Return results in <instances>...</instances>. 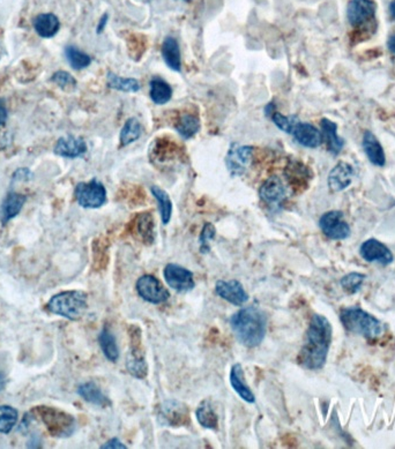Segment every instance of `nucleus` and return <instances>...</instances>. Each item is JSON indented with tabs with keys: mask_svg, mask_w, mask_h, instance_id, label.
I'll return each instance as SVG.
<instances>
[{
	"mask_svg": "<svg viewBox=\"0 0 395 449\" xmlns=\"http://www.w3.org/2000/svg\"><path fill=\"white\" fill-rule=\"evenodd\" d=\"M332 335L333 329L327 317L313 315L307 328L304 345L298 355V363L311 371L324 368L331 348Z\"/></svg>",
	"mask_w": 395,
	"mask_h": 449,
	"instance_id": "obj_1",
	"label": "nucleus"
},
{
	"mask_svg": "<svg viewBox=\"0 0 395 449\" xmlns=\"http://www.w3.org/2000/svg\"><path fill=\"white\" fill-rule=\"evenodd\" d=\"M230 327L240 345L256 348L266 336L267 317L258 308H244L230 317Z\"/></svg>",
	"mask_w": 395,
	"mask_h": 449,
	"instance_id": "obj_2",
	"label": "nucleus"
},
{
	"mask_svg": "<svg viewBox=\"0 0 395 449\" xmlns=\"http://www.w3.org/2000/svg\"><path fill=\"white\" fill-rule=\"evenodd\" d=\"M340 320L347 331L361 335L366 340H375L384 333L382 322L358 306L346 308L340 312Z\"/></svg>",
	"mask_w": 395,
	"mask_h": 449,
	"instance_id": "obj_3",
	"label": "nucleus"
},
{
	"mask_svg": "<svg viewBox=\"0 0 395 449\" xmlns=\"http://www.w3.org/2000/svg\"><path fill=\"white\" fill-rule=\"evenodd\" d=\"M87 308V294L80 290L63 291L52 296L47 304V312L72 321L80 320Z\"/></svg>",
	"mask_w": 395,
	"mask_h": 449,
	"instance_id": "obj_4",
	"label": "nucleus"
},
{
	"mask_svg": "<svg viewBox=\"0 0 395 449\" xmlns=\"http://www.w3.org/2000/svg\"><path fill=\"white\" fill-rule=\"evenodd\" d=\"M31 413L43 423L47 432L54 438H68L77 429L75 417L59 409L38 405L31 410Z\"/></svg>",
	"mask_w": 395,
	"mask_h": 449,
	"instance_id": "obj_5",
	"label": "nucleus"
},
{
	"mask_svg": "<svg viewBox=\"0 0 395 449\" xmlns=\"http://www.w3.org/2000/svg\"><path fill=\"white\" fill-rule=\"evenodd\" d=\"M75 200L80 206L88 210H96L107 203V189L98 180L79 182L75 191Z\"/></svg>",
	"mask_w": 395,
	"mask_h": 449,
	"instance_id": "obj_6",
	"label": "nucleus"
},
{
	"mask_svg": "<svg viewBox=\"0 0 395 449\" xmlns=\"http://www.w3.org/2000/svg\"><path fill=\"white\" fill-rule=\"evenodd\" d=\"M134 329L135 327H131V331H130L131 343H130L129 354L126 359V368L132 377L142 380L148 375V365L142 352L140 331L138 328L137 331Z\"/></svg>",
	"mask_w": 395,
	"mask_h": 449,
	"instance_id": "obj_7",
	"label": "nucleus"
},
{
	"mask_svg": "<svg viewBox=\"0 0 395 449\" xmlns=\"http://www.w3.org/2000/svg\"><path fill=\"white\" fill-rule=\"evenodd\" d=\"M157 419L164 426L186 425L189 423V408L177 400H166L157 408Z\"/></svg>",
	"mask_w": 395,
	"mask_h": 449,
	"instance_id": "obj_8",
	"label": "nucleus"
},
{
	"mask_svg": "<svg viewBox=\"0 0 395 449\" xmlns=\"http://www.w3.org/2000/svg\"><path fill=\"white\" fill-rule=\"evenodd\" d=\"M254 147L233 143L226 156V169L233 177L243 176L252 162Z\"/></svg>",
	"mask_w": 395,
	"mask_h": 449,
	"instance_id": "obj_9",
	"label": "nucleus"
},
{
	"mask_svg": "<svg viewBox=\"0 0 395 449\" xmlns=\"http://www.w3.org/2000/svg\"><path fill=\"white\" fill-rule=\"evenodd\" d=\"M139 296L150 304H162L170 298L168 289L163 287L161 281L153 275H144L135 284Z\"/></svg>",
	"mask_w": 395,
	"mask_h": 449,
	"instance_id": "obj_10",
	"label": "nucleus"
},
{
	"mask_svg": "<svg viewBox=\"0 0 395 449\" xmlns=\"http://www.w3.org/2000/svg\"><path fill=\"white\" fill-rule=\"evenodd\" d=\"M319 226L325 236L332 240H345L350 236V226L339 210L325 213L319 220Z\"/></svg>",
	"mask_w": 395,
	"mask_h": 449,
	"instance_id": "obj_11",
	"label": "nucleus"
},
{
	"mask_svg": "<svg viewBox=\"0 0 395 449\" xmlns=\"http://www.w3.org/2000/svg\"><path fill=\"white\" fill-rule=\"evenodd\" d=\"M377 6L372 0H350L347 7V19L351 27L362 28L375 20Z\"/></svg>",
	"mask_w": 395,
	"mask_h": 449,
	"instance_id": "obj_12",
	"label": "nucleus"
},
{
	"mask_svg": "<svg viewBox=\"0 0 395 449\" xmlns=\"http://www.w3.org/2000/svg\"><path fill=\"white\" fill-rule=\"evenodd\" d=\"M163 276L166 284L180 294L189 292L196 287L192 271L177 264L166 265Z\"/></svg>",
	"mask_w": 395,
	"mask_h": 449,
	"instance_id": "obj_13",
	"label": "nucleus"
},
{
	"mask_svg": "<svg viewBox=\"0 0 395 449\" xmlns=\"http://www.w3.org/2000/svg\"><path fill=\"white\" fill-rule=\"evenodd\" d=\"M215 292L219 297L236 306H242L249 301V294L242 283L236 280L217 281L215 283Z\"/></svg>",
	"mask_w": 395,
	"mask_h": 449,
	"instance_id": "obj_14",
	"label": "nucleus"
},
{
	"mask_svg": "<svg viewBox=\"0 0 395 449\" xmlns=\"http://www.w3.org/2000/svg\"><path fill=\"white\" fill-rule=\"evenodd\" d=\"M362 258L368 262H379L382 266H389L394 260L389 247L377 239L365 240L359 249Z\"/></svg>",
	"mask_w": 395,
	"mask_h": 449,
	"instance_id": "obj_15",
	"label": "nucleus"
},
{
	"mask_svg": "<svg viewBox=\"0 0 395 449\" xmlns=\"http://www.w3.org/2000/svg\"><path fill=\"white\" fill-rule=\"evenodd\" d=\"M259 196L268 206H280L287 198V189L280 177L272 176L263 182Z\"/></svg>",
	"mask_w": 395,
	"mask_h": 449,
	"instance_id": "obj_16",
	"label": "nucleus"
},
{
	"mask_svg": "<svg viewBox=\"0 0 395 449\" xmlns=\"http://www.w3.org/2000/svg\"><path fill=\"white\" fill-rule=\"evenodd\" d=\"M295 140L307 148H318L323 143V133L309 123H302L298 120L295 125L293 133Z\"/></svg>",
	"mask_w": 395,
	"mask_h": 449,
	"instance_id": "obj_17",
	"label": "nucleus"
},
{
	"mask_svg": "<svg viewBox=\"0 0 395 449\" xmlns=\"http://www.w3.org/2000/svg\"><path fill=\"white\" fill-rule=\"evenodd\" d=\"M354 168L347 162H339L328 175V187L333 192H341L353 182Z\"/></svg>",
	"mask_w": 395,
	"mask_h": 449,
	"instance_id": "obj_18",
	"label": "nucleus"
},
{
	"mask_svg": "<svg viewBox=\"0 0 395 449\" xmlns=\"http://www.w3.org/2000/svg\"><path fill=\"white\" fill-rule=\"evenodd\" d=\"M54 154L66 159H77L87 152V145L84 139L75 138L72 135L64 136L58 140L54 145Z\"/></svg>",
	"mask_w": 395,
	"mask_h": 449,
	"instance_id": "obj_19",
	"label": "nucleus"
},
{
	"mask_svg": "<svg viewBox=\"0 0 395 449\" xmlns=\"http://www.w3.org/2000/svg\"><path fill=\"white\" fill-rule=\"evenodd\" d=\"M27 201V196L20 193L10 192L1 203L0 208V220L6 224L14 217L17 216Z\"/></svg>",
	"mask_w": 395,
	"mask_h": 449,
	"instance_id": "obj_20",
	"label": "nucleus"
},
{
	"mask_svg": "<svg viewBox=\"0 0 395 449\" xmlns=\"http://www.w3.org/2000/svg\"><path fill=\"white\" fill-rule=\"evenodd\" d=\"M363 149L369 161L377 166H384L386 164V156L378 139L370 131H366L363 135Z\"/></svg>",
	"mask_w": 395,
	"mask_h": 449,
	"instance_id": "obj_21",
	"label": "nucleus"
},
{
	"mask_svg": "<svg viewBox=\"0 0 395 449\" xmlns=\"http://www.w3.org/2000/svg\"><path fill=\"white\" fill-rule=\"evenodd\" d=\"M230 384L233 387V391L242 397V399L247 403L256 402V397L250 387L247 384L245 380V375H244V370L240 364H235L231 368L230 371Z\"/></svg>",
	"mask_w": 395,
	"mask_h": 449,
	"instance_id": "obj_22",
	"label": "nucleus"
},
{
	"mask_svg": "<svg viewBox=\"0 0 395 449\" xmlns=\"http://www.w3.org/2000/svg\"><path fill=\"white\" fill-rule=\"evenodd\" d=\"M78 394L82 400L91 404L107 408L111 405V401L109 400L108 396L102 392V389L98 387L95 382L88 381L78 387Z\"/></svg>",
	"mask_w": 395,
	"mask_h": 449,
	"instance_id": "obj_23",
	"label": "nucleus"
},
{
	"mask_svg": "<svg viewBox=\"0 0 395 449\" xmlns=\"http://www.w3.org/2000/svg\"><path fill=\"white\" fill-rule=\"evenodd\" d=\"M321 131H323V139H325L327 148L332 154L338 155L341 152L345 145L343 139L338 135V125L330 119L323 118L320 122Z\"/></svg>",
	"mask_w": 395,
	"mask_h": 449,
	"instance_id": "obj_24",
	"label": "nucleus"
},
{
	"mask_svg": "<svg viewBox=\"0 0 395 449\" xmlns=\"http://www.w3.org/2000/svg\"><path fill=\"white\" fill-rule=\"evenodd\" d=\"M163 61L166 63V66L175 72H180L182 70V56H180V49H179L178 42L173 38H166L163 41L162 47Z\"/></svg>",
	"mask_w": 395,
	"mask_h": 449,
	"instance_id": "obj_25",
	"label": "nucleus"
},
{
	"mask_svg": "<svg viewBox=\"0 0 395 449\" xmlns=\"http://www.w3.org/2000/svg\"><path fill=\"white\" fill-rule=\"evenodd\" d=\"M34 28L35 31L41 38H54V35L57 34L59 29H61V21L54 14H40V15L35 17Z\"/></svg>",
	"mask_w": 395,
	"mask_h": 449,
	"instance_id": "obj_26",
	"label": "nucleus"
},
{
	"mask_svg": "<svg viewBox=\"0 0 395 449\" xmlns=\"http://www.w3.org/2000/svg\"><path fill=\"white\" fill-rule=\"evenodd\" d=\"M98 343L101 347L103 355L108 361L116 363L119 359V349L117 341H116L115 335L112 334V331L109 329V327H103L101 333L98 335Z\"/></svg>",
	"mask_w": 395,
	"mask_h": 449,
	"instance_id": "obj_27",
	"label": "nucleus"
},
{
	"mask_svg": "<svg viewBox=\"0 0 395 449\" xmlns=\"http://www.w3.org/2000/svg\"><path fill=\"white\" fill-rule=\"evenodd\" d=\"M149 96L157 105H164L173 97V88L163 79L154 78L149 84Z\"/></svg>",
	"mask_w": 395,
	"mask_h": 449,
	"instance_id": "obj_28",
	"label": "nucleus"
},
{
	"mask_svg": "<svg viewBox=\"0 0 395 449\" xmlns=\"http://www.w3.org/2000/svg\"><path fill=\"white\" fill-rule=\"evenodd\" d=\"M150 192L159 205L160 215H161L162 223L164 226L169 224L171 216H173V201L170 199L169 194L164 189L155 185L150 187Z\"/></svg>",
	"mask_w": 395,
	"mask_h": 449,
	"instance_id": "obj_29",
	"label": "nucleus"
},
{
	"mask_svg": "<svg viewBox=\"0 0 395 449\" xmlns=\"http://www.w3.org/2000/svg\"><path fill=\"white\" fill-rule=\"evenodd\" d=\"M196 420L200 425L208 430H217L219 427V417L214 410L213 405L210 401H203L198 407L196 411Z\"/></svg>",
	"mask_w": 395,
	"mask_h": 449,
	"instance_id": "obj_30",
	"label": "nucleus"
},
{
	"mask_svg": "<svg viewBox=\"0 0 395 449\" xmlns=\"http://www.w3.org/2000/svg\"><path fill=\"white\" fill-rule=\"evenodd\" d=\"M107 84L109 88L115 89V90L123 91V93H137L140 90L141 86L140 82L134 78H123L119 75L109 72L107 77Z\"/></svg>",
	"mask_w": 395,
	"mask_h": 449,
	"instance_id": "obj_31",
	"label": "nucleus"
},
{
	"mask_svg": "<svg viewBox=\"0 0 395 449\" xmlns=\"http://www.w3.org/2000/svg\"><path fill=\"white\" fill-rule=\"evenodd\" d=\"M142 134L141 124L139 122L138 119L132 117L127 119L125 124L123 126L122 132H121V145L122 147L131 145L133 142L137 141Z\"/></svg>",
	"mask_w": 395,
	"mask_h": 449,
	"instance_id": "obj_32",
	"label": "nucleus"
},
{
	"mask_svg": "<svg viewBox=\"0 0 395 449\" xmlns=\"http://www.w3.org/2000/svg\"><path fill=\"white\" fill-rule=\"evenodd\" d=\"M200 120L198 117L193 115H184L179 119L178 124L176 125V131L183 139H191L199 132Z\"/></svg>",
	"mask_w": 395,
	"mask_h": 449,
	"instance_id": "obj_33",
	"label": "nucleus"
},
{
	"mask_svg": "<svg viewBox=\"0 0 395 449\" xmlns=\"http://www.w3.org/2000/svg\"><path fill=\"white\" fill-rule=\"evenodd\" d=\"M19 413L10 405H0V433L8 434L17 425Z\"/></svg>",
	"mask_w": 395,
	"mask_h": 449,
	"instance_id": "obj_34",
	"label": "nucleus"
},
{
	"mask_svg": "<svg viewBox=\"0 0 395 449\" xmlns=\"http://www.w3.org/2000/svg\"><path fill=\"white\" fill-rule=\"evenodd\" d=\"M65 56L68 63L75 70H84L91 64V56H88L78 47L68 45L65 47Z\"/></svg>",
	"mask_w": 395,
	"mask_h": 449,
	"instance_id": "obj_35",
	"label": "nucleus"
},
{
	"mask_svg": "<svg viewBox=\"0 0 395 449\" xmlns=\"http://www.w3.org/2000/svg\"><path fill=\"white\" fill-rule=\"evenodd\" d=\"M138 231L141 235L142 239L146 244L154 243L155 240V226H154V220L150 214H142L139 217L138 220Z\"/></svg>",
	"mask_w": 395,
	"mask_h": 449,
	"instance_id": "obj_36",
	"label": "nucleus"
},
{
	"mask_svg": "<svg viewBox=\"0 0 395 449\" xmlns=\"http://www.w3.org/2000/svg\"><path fill=\"white\" fill-rule=\"evenodd\" d=\"M364 280V274L354 271V273L348 274V275L342 277L341 285L348 294H354L361 290Z\"/></svg>",
	"mask_w": 395,
	"mask_h": 449,
	"instance_id": "obj_37",
	"label": "nucleus"
},
{
	"mask_svg": "<svg viewBox=\"0 0 395 449\" xmlns=\"http://www.w3.org/2000/svg\"><path fill=\"white\" fill-rule=\"evenodd\" d=\"M270 118H272L277 129L284 131V133H288V134L293 133V129H294L295 125L298 122V119L296 117H287V116L282 115L280 112L277 111H274L270 115Z\"/></svg>",
	"mask_w": 395,
	"mask_h": 449,
	"instance_id": "obj_38",
	"label": "nucleus"
},
{
	"mask_svg": "<svg viewBox=\"0 0 395 449\" xmlns=\"http://www.w3.org/2000/svg\"><path fill=\"white\" fill-rule=\"evenodd\" d=\"M217 236V229L212 223L203 226L199 236L200 252L203 254L208 253L210 251V242Z\"/></svg>",
	"mask_w": 395,
	"mask_h": 449,
	"instance_id": "obj_39",
	"label": "nucleus"
},
{
	"mask_svg": "<svg viewBox=\"0 0 395 449\" xmlns=\"http://www.w3.org/2000/svg\"><path fill=\"white\" fill-rule=\"evenodd\" d=\"M51 81L54 82L56 85L59 86L61 89H65V90H72L77 87V80L68 72H56L52 75Z\"/></svg>",
	"mask_w": 395,
	"mask_h": 449,
	"instance_id": "obj_40",
	"label": "nucleus"
},
{
	"mask_svg": "<svg viewBox=\"0 0 395 449\" xmlns=\"http://www.w3.org/2000/svg\"><path fill=\"white\" fill-rule=\"evenodd\" d=\"M33 177V173L29 171L28 169H19L17 171H15L13 175V180H17V182H27V180H31Z\"/></svg>",
	"mask_w": 395,
	"mask_h": 449,
	"instance_id": "obj_41",
	"label": "nucleus"
},
{
	"mask_svg": "<svg viewBox=\"0 0 395 449\" xmlns=\"http://www.w3.org/2000/svg\"><path fill=\"white\" fill-rule=\"evenodd\" d=\"M102 449H115V448H121V449H125L127 448V447L124 445V443L121 441V440L118 439V438H112V439L109 440V441H107V443H104V445H102L101 446Z\"/></svg>",
	"mask_w": 395,
	"mask_h": 449,
	"instance_id": "obj_42",
	"label": "nucleus"
},
{
	"mask_svg": "<svg viewBox=\"0 0 395 449\" xmlns=\"http://www.w3.org/2000/svg\"><path fill=\"white\" fill-rule=\"evenodd\" d=\"M7 117H8V112H7L6 105L3 100H0V127L6 124Z\"/></svg>",
	"mask_w": 395,
	"mask_h": 449,
	"instance_id": "obj_43",
	"label": "nucleus"
},
{
	"mask_svg": "<svg viewBox=\"0 0 395 449\" xmlns=\"http://www.w3.org/2000/svg\"><path fill=\"white\" fill-rule=\"evenodd\" d=\"M108 14H104L103 17H102L101 20H100V22H98V33L100 34V33H102L103 31V29H104L105 26H107V22H108Z\"/></svg>",
	"mask_w": 395,
	"mask_h": 449,
	"instance_id": "obj_44",
	"label": "nucleus"
},
{
	"mask_svg": "<svg viewBox=\"0 0 395 449\" xmlns=\"http://www.w3.org/2000/svg\"><path fill=\"white\" fill-rule=\"evenodd\" d=\"M387 47H389V50L392 54H395V33L389 36V41H387Z\"/></svg>",
	"mask_w": 395,
	"mask_h": 449,
	"instance_id": "obj_45",
	"label": "nucleus"
},
{
	"mask_svg": "<svg viewBox=\"0 0 395 449\" xmlns=\"http://www.w3.org/2000/svg\"><path fill=\"white\" fill-rule=\"evenodd\" d=\"M5 386H6V375L0 370V392L3 391Z\"/></svg>",
	"mask_w": 395,
	"mask_h": 449,
	"instance_id": "obj_46",
	"label": "nucleus"
},
{
	"mask_svg": "<svg viewBox=\"0 0 395 449\" xmlns=\"http://www.w3.org/2000/svg\"><path fill=\"white\" fill-rule=\"evenodd\" d=\"M389 13H391L393 20L395 21V0H393V3L389 6Z\"/></svg>",
	"mask_w": 395,
	"mask_h": 449,
	"instance_id": "obj_47",
	"label": "nucleus"
},
{
	"mask_svg": "<svg viewBox=\"0 0 395 449\" xmlns=\"http://www.w3.org/2000/svg\"><path fill=\"white\" fill-rule=\"evenodd\" d=\"M0 59H1V49H0Z\"/></svg>",
	"mask_w": 395,
	"mask_h": 449,
	"instance_id": "obj_48",
	"label": "nucleus"
},
{
	"mask_svg": "<svg viewBox=\"0 0 395 449\" xmlns=\"http://www.w3.org/2000/svg\"><path fill=\"white\" fill-rule=\"evenodd\" d=\"M184 1H191V0H184Z\"/></svg>",
	"mask_w": 395,
	"mask_h": 449,
	"instance_id": "obj_49",
	"label": "nucleus"
}]
</instances>
